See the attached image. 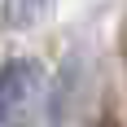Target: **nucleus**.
<instances>
[{
    "label": "nucleus",
    "instance_id": "1",
    "mask_svg": "<svg viewBox=\"0 0 127 127\" xmlns=\"http://www.w3.org/2000/svg\"><path fill=\"white\" fill-rule=\"evenodd\" d=\"M48 105L44 66L31 57L0 66V127H31Z\"/></svg>",
    "mask_w": 127,
    "mask_h": 127
},
{
    "label": "nucleus",
    "instance_id": "2",
    "mask_svg": "<svg viewBox=\"0 0 127 127\" xmlns=\"http://www.w3.org/2000/svg\"><path fill=\"white\" fill-rule=\"evenodd\" d=\"M92 127H118V123H110V118H101V123H92Z\"/></svg>",
    "mask_w": 127,
    "mask_h": 127
}]
</instances>
